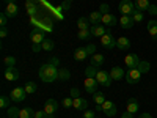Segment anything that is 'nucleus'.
<instances>
[{"mask_svg":"<svg viewBox=\"0 0 157 118\" xmlns=\"http://www.w3.org/2000/svg\"><path fill=\"white\" fill-rule=\"evenodd\" d=\"M109 74H110L112 81H121V79L126 76V71H123V68H120V66H115V68L110 69Z\"/></svg>","mask_w":157,"mask_h":118,"instance_id":"obj_14","label":"nucleus"},{"mask_svg":"<svg viewBox=\"0 0 157 118\" xmlns=\"http://www.w3.org/2000/svg\"><path fill=\"white\" fill-rule=\"evenodd\" d=\"M86 107H88V101L85 98H74V109L85 112Z\"/></svg>","mask_w":157,"mask_h":118,"instance_id":"obj_19","label":"nucleus"},{"mask_svg":"<svg viewBox=\"0 0 157 118\" xmlns=\"http://www.w3.org/2000/svg\"><path fill=\"white\" fill-rule=\"evenodd\" d=\"M8 35V30H6V27H2V30H0V38H5Z\"/></svg>","mask_w":157,"mask_h":118,"instance_id":"obj_50","label":"nucleus"},{"mask_svg":"<svg viewBox=\"0 0 157 118\" xmlns=\"http://www.w3.org/2000/svg\"><path fill=\"white\" fill-rule=\"evenodd\" d=\"M58 110V102L55 101V99H47L46 101V104H44V112L47 113V115H52V113H55Z\"/></svg>","mask_w":157,"mask_h":118,"instance_id":"obj_10","label":"nucleus"},{"mask_svg":"<svg viewBox=\"0 0 157 118\" xmlns=\"http://www.w3.org/2000/svg\"><path fill=\"white\" fill-rule=\"evenodd\" d=\"M86 52H88V55L96 54V46H94V44H88V46H86Z\"/></svg>","mask_w":157,"mask_h":118,"instance_id":"obj_41","label":"nucleus"},{"mask_svg":"<svg viewBox=\"0 0 157 118\" xmlns=\"http://www.w3.org/2000/svg\"><path fill=\"white\" fill-rule=\"evenodd\" d=\"M25 96H27V91H25V88H22V87L13 88L11 95H10L11 101H14V102H22V101L25 99Z\"/></svg>","mask_w":157,"mask_h":118,"instance_id":"obj_5","label":"nucleus"},{"mask_svg":"<svg viewBox=\"0 0 157 118\" xmlns=\"http://www.w3.org/2000/svg\"><path fill=\"white\" fill-rule=\"evenodd\" d=\"M41 46H43V50H46V52L54 50V41H52V39H44L41 43Z\"/></svg>","mask_w":157,"mask_h":118,"instance_id":"obj_30","label":"nucleus"},{"mask_svg":"<svg viewBox=\"0 0 157 118\" xmlns=\"http://www.w3.org/2000/svg\"><path fill=\"white\" fill-rule=\"evenodd\" d=\"M155 39H157V36H155Z\"/></svg>","mask_w":157,"mask_h":118,"instance_id":"obj_57","label":"nucleus"},{"mask_svg":"<svg viewBox=\"0 0 157 118\" xmlns=\"http://www.w3.org/2000/svg\"><path fill=\"white\" fill-rule=\"evenodd\" d=\"M61 104H63L64 109H71V107H74V99L72 98H64Z\"/></svg>","mask_w":157,"mask_h":118,"instance_id":"obj_38","label":"nucleus"},{"mask_svg":"<svg viewBox=\"0 0 157 118\" xmlns=\"http://www.w3.org/2000/svg\"><path fill=\"white\" fill-rule=\"evenodd\" d=\"M101 110L105 113L107 116H115L116 115V106H115V102H112L109 99H105V102L101 106Z\"/></svg>","mask_w":157,"mask_h":118,"instance_id":"obj_9","label":"nucleus"},{"mask_svg":"<svg viewBox=\"0 0 157 118\" xmlns=\"http://www.w3.org/2000/svg\"><path fill=\"white\" fill-rule=\"evenodd\" d=\"M58 77L61 79V81H68V79L71 77V73L68 69H58Z\"/></svg>","mask_w":157,"mask_h":118,"instance_id":"obj_36","label":"nucleus"},{"mask_svg":"<svg viewBox=\"0 0 157 118\" xmlns=\"http://www.w3.org/2000/svg\"><path fill=\"white\" fill-rule=\"evenodd\" d=\"M140 58L137 54H127L126 58H124V65L127 66V69H132V68H138V65H140Z\"/></svg>","mask_w":157,"mask_h":118,"instance_id":"obj_7","label":"nucleus"},{"mask_svg":"<svg viewBox=\"0 0 157 118\" xmlns=\"http://www.w3.org/2000/svg\"><path fill=\"white\" fill-rule=\"evenodd\" d=\"M104 25H105V27H115V25L118 24V22H120V21H118L113 14H110V13H107V14H102V21H101Z\"/></svg>","mask_w":157,"mask_h":118,"instance_id":"obj_13","label":"nucleus"},{"mask_svg":"<svg viewBox=\"0 0 157 118\" xmlns=\"http://www.w3.org/2000/svg\"><path fill=\"white\" fill-rule=\"evenodd\" d=\"M124 79H126V82H127V84H132V85H134V84H138V82H140V79H141V71H140L138 68L127 69Z\"/></svg>","mask_w":157,"mask_h":118,"instance_id":"obj_2","label":"nucleus"},{"mask_svg":"<svg viewBox=\"0 0 157 118\" xmlns=\"http://www.w3.org/2000/svg\"><path fill=\"white\" fill-rule=\"evenodd\" d=\"M148 13H149V14H152V16H155V14H157V6H155V5H149Z\"/></svg>","mask_w":157,"mask_h":118,"instance_id":"obj_47","label":"nucleus"},{"mask_svg":"<svg viewBox=\"0 0 157 118\" xmlns=\"http://www.w3.org/2000/svg\"><path fill=\"white\" fill-rule=\"evenodd\" d=\"M68 2H74V0H68Z\"/></svg>","mask_w":157,"mask_h":118,"instance_id":"obj_56","label":"nucleus"},{"mask_svg":"<svg viewBox=\"0 0 157 118\" xmlns=\"http://www.w3.org/2000/svg\"><path fill=\"white\" fill-rule=\"evenodd\" d=\"M104 65V55L102 54H93L91 55V66H101Z\"/></svg>","mask_w":157,"mask_h":118,"instance_id":"obj_23","label":"nucleus"},{"mask_svg":"<svg viewBox=\"0 0 157 118\" xmlns=\"http://www.w3.org/2000/svg\"><path fill=\"white\" fill-rule=\"evenodd\" d=\"M132 19H134V22H143V19H145V14H143V11L135 10V11L132 13Z\"/></svg>","mask_w":157,"mask_h":118,"instance_id":"obj_32","label":"nucleus"},{"mask_svg":"<svg viewBox=\"0 0 157 118\" xmlns=\"http://www.w3.org/2000/svg\"><path fill=\"white\" fill-rule=\"evenodd\" d=\"M98 74V68L96 66H88L85 69V77H96Z\"/></svg>","mask_w":157,"mask_h":118,"instance_id":"obj_33","label":"nucleus"},{"mask_svg":"<svg viewBox=\"0 0 157 118\" xmlns=\"http://www.w3.org/2000/svg\"><path fill=\"white\" fill-rule=\"evenodd\" d=\"M118 10H120L121 16L123 14L132 16V13L135 11V5H134V2H130V0H121L120 5H118Z\"/></svg>","mask_w":157,"mask_h":118,"instance_id":"obj_3","label":"nucleus"},{"mask_svg":"<svg viewBox=\"0 0 157 118\" xmlns=\"http://www.w3.org/2000/svg\"><path fill=\"white\" fill-rule=\"evenodd\" d=\"M109 10H110V8H109V5H107V3H102V5L99 6V11L102 13V14H107V13H110Z\"/></svg>","mask_w":157,"mask_h":118,"instance_id":"obj_42","label":"nucleus"},{"mask_svg":"<svg viewBox=\"0 0 157 118\" xmlns=\"http://www.w3.org/2000/svg\"><path fill=\"white\" fill-rule=\"evenodd\" d=\"M93 101H94L96 106H102V104L105 102V96H104V93H101V91H96L93 95Z\"/></svg>","mask_w":157,"mask_h":118,"instance_id":"obj_27","label":"nucleus"},{"mask_svg":"<svg viewBox=\"0 0 157 118\" xmlns=\"http://www.w3.org/2000/svg\"><path fill=\"white\" fill-rule=\"evenodd\" d=\"M6 112H8L10 118H19V115H21V109H17V107H8Z\"/></svg>","mask_w":157,"mask_h":118,"instance_id":"obj_29","label":"nucleus"},{"mask_svg":"<svg viewBox=\"0 0 157 118\" xmlns=\"http://www.w3.org/2000/svg\"><path fill=\"white\" fill-rule=\"evenodd\" d=\"M96 81H98L99 85H102V87H110V85H112L110 74L105 73V71H98V74H96Z\"/></svg>","mask_w":157,"mask_h":118,"instance_id":"obj_8","label":"nucleus"},{"mask_svg":"<svg viewBox=\"0 0 157 118\" xmlns=\"http://www.w3.org/2000/svg\"><path fill=\"white\" fill-rule=\"evenodd\" d=\"M30 39H32V43L33 44H41L43 41H44V33H43V30H39V29H35L32 33H30Z\"/></svg>","mask_w":157,"mask_h":118,"instance_id":"obj_12","label":"nucleus"},{"mask_svg":"<svg viewBox=\"0 0 157 118\" xmlns=\"http://www.w3.org/2000/svg\"><path fill=\"white\" fill-rule=\"evenodd\" d=\"M101 46L104 47V49H113V47H116V39H115V36L110 33V30H107V33L105 35H102L101 36Z\"/></svg>","mask_w":157,"mask_h":118,"instance_id":"obj_4","label":"nucleus"},{"mask_svg":"<svg viewBox=\"0 0 157 118\" xmlns=\"http://www.w3.org/2000/svg\"><path fill=\"white\" fill-rule=\"evenodd\" d=\"M33 52H39V50H43V46L41 44H33Z\"/></svg>","mask_w":157,"mask_h":118,"instance_id":"obj_51","label":"nucleus"},{"mask_svg":"<svg viewBox=\"0 0 157 118\" xmlns=\"http://www.w3.org/2000/svg\"><path fill=\"white\" fill-rule=\"evenodd\" d=\"M83 118H96V115H94L93 110H85L83 112Z\"/></svg>","mask_w":157,"mask_h":118,"instance_id":"obj_44","label":"nucleus"},{"mask_svg":"<svg viewBox=\"0 0 157 118\" xmlns=\"http://www.w3.org/2000/svg\"><path fill=\"white\" fill-rule=\"evenodd\" d=\"M126 110L130 112V113H135L138 110V101L135 98H129L127 99V106H126Z\"/></svg>","mask_w":157,"mask_h":118,"instance_id":"obj_22","label":"nucleus"},{"mask_svg":"<svg viewBox=\"0 0 157 118\" xmlns=\"http://www.w3.org/2000/svg\"><path fill=\"white\" fill-rule=\"evenodd\" d=\"M138 118H152V116H151L148 112H145V113H140V116H138Z\"/></svg>","mask_w":157,"mask_h":118,"instance_id":"obj_53","label":"nucleus"},{"mask_svg":"<svg viewBox=\"0 0 157 118\" xmlns=\"http://www.w3.org/2000/svg\"><path fill=\"white\" fill-rule=\"evenodd\" d=\"M116 47L120 50H127L130 47V39L126 38V36H120L116 39Z\"/></svg>","mask_w":157,"mask_h":118,"instance_id":"obj_17","label":"nucleus"},{"mask_svg":"<svg viewBox=\"0 0 157 118\" xmlns=\"http://www.w3.org/2000/svg\"><path fill=\"white\" fill-rule=\"evenodd\" d=\"M39 79H41L43 82H46V84H50V82H55L57 79H60L58 77V68L57 66H54V65H50L49 61L47 63H44L41 68H39Z\"/></svg>","mask_w":157,"mask_h":118,"instance_id":"obj_1","label":"nucleus"},{"mask_svg":"<svg viewBox=\"0 0 157 118\" xmlns=\"http://www.w3.org/2000/svg\"><path fill=\"white\" fill-rule=\"evenodd\" d=\"M85 91L86 93H91V95H94L96 91H98V85L99 82L96 81V77H85Z\"/></svg>","mask_w":157,"mask_h":118,"instance_id":"obj_6","label":"nucleus"},{"mask_svg":"<svg viewBox=\"0 0 157 118\" xmlns=\"http://www.w3.org/2000/svg\"><path fill=\"white\" fill-rule=\"evenodd\" d=\"M60 8H61V10H64V11H68V10L71 8V2H68V0H64V2L60 5Z\"/></svg>","mask_w":157,"mask_h":118,"instance_id":"obj_46","label":"nucleus"},{"mask_svg":"<svg viewBox=\"0 0 157 118\" xmlns=\"http://www.w3.org/2000/svg\"><path fill=\"white\" fill-rule=\"evenodd\" d=\"M17 13H19V8L16 3H8L6 5V10H5V14L8 18H16L17 16Z\"/></svg>","mask_w":157,"mask_h":118,"instance_id":"obj_20","label":"nucleus"},{"mask_svg":"<svg viewBox=\"0 0 157 118\" xmlns=\"http://www.w3.org/2000/svg\"><path fill=\"white\" fill-rule=\"evenodd\" d=\"M88 21H90L91 25H99V22L102 21V13H101L99 10H98V11H93V13L90 14Z\"/></svg>","mask_w":157,"mask_h":118,"instance_id":"obj_21","label":"nucleus"},{"mask_svg":"<svg viewBox=\"0 0 157 118\" xmlns=\"http://www.w3.org/2000/svg\"><path fill=\"white\" fill-rule=\"evenodd\" d=\"M27 13H29V16H35L36 14V5H32V6H29V10H27Z\"/></svg>","mask_w":157,"mask_h":118,"instance_id":"obj_43","label":"nucleus"},{"mask_svg":"<svg viewBox=\"0 0 157 118\" xmlns=\"http://www.w3.org/2000/svg\"><path fill=\"white\" fill-rule=\"evenodd\" d=\"M90 21L86 19V18H78V21H77V27H78V30H90L91 27H90Z\"/></svg>","mask_w":157,"mask_h":118,"instance_id":"obj_25","label":"nucleus"},{"mask_svg":"<svg viewBox=\"0 0 157 118\" xmlns=\"http://www.w3.org/2000/svg\"><path fill=\"white\" fill-rule=\"evenodd\" d=\"M138 69L141 71V74H145V73H148L149 69H151V65L148 63V61H140V65H138Z\"/></svg>","mask_w":157,"mask_h":118,"instance_id":"obj_34","label":"nucleus"},{"mask_svg":"<svg viewBox=\"0 0 157 118\" xmlns=\"http://www.w3.org/2000/svg\"><path fill=\"white\" fill-rule=\"evenodd\" d=\"M123 118H134V113H130V112L126 110V112L123 113Z\"/></svg>","mask_w":157,"mask_h":118,"instance_id":"obj_52","label":"nucleus"},{"mask_svg":"<svg viewBox=\"0 0 157 118\" xmlns=\"http://www.w3.org/2000/svg\"><path fill=\"white\" fill-rule=\"evenodd\" d=\"M49 63H50V65H54V66H58V63H60V60L54 57V58H50V60H49Z\"/></svg>","mask_w":157,"mask_h":118,"instance_id":"obj_49","label":"nucleus"},{"mask_svg":"<svg viewBox=\"0 0 157 118\" xmlns=\"http://www.w3.org/2000/svg\"><path fill=\"white\" fill-rule=\"evenodd\" d=\"M3 2L8 5V3H16V0H3Z\"/></svg>","mask_w":157,"mask_h":118,"instance_id":"obj_54","label":"nucleus"},{"mask_svg":"<svg viewBox=\"0 0 157 118\" xmlns=\"http://www.w3.org/2000/svg\"><path fill=\"white\" fill-rule=\"evenodd\" d=\"M77 36H78V39H88L90 36H93V35H91L90 30H78Z\"/></svg>","mask_w":157,"mask_h":118,"instance_id":"obj_37","label":"nucleus"},{"mask_svg":"<svg viewBox=\"0 0 157 118\" xmlns=\"http://www.w3.org/2000/svg\"><path fill=\"white\" fill-rule=\"evenodd\" d=\"M24 88H25V91H27V95H33L35 93V91H36V84L35 82H27V84H25L24 85Z\"/></svg>","mask_w":157,"mask_h":118,"instance_id":"obj_31","label":"nucleus"},{"mask_svg":"<svg viewBox=\"0 0 157 118\" xmlns=\"http://www.w3.org/2000/svg\"><path fill=\"white\" fill-rule=\"evenodd\" d=\"M88 57L90 55H88V52H86V47H77L75 52H74V60H77V61H83Z\"/></svg>","mask_w":157,"mask_h":118,"instance_id":"obj_15","label":"nucleus"},{"mask_svg":"<svg viewBox=\"0 0 157 118\" xmlns=\"http://www.w3.org/2000/svg\"><path fill=\"white\" fill-rule=\"evenodd\" d=\"M82 118H83V116H82Z\"/></svg>","mask_w":157,"mask_h":118,"instance_id":"obj_58","label":"nucleus"},{"mask_svg":"<svg viewBox=\"0 0 157 118\" xmlns=\"http://www.w3.org/2000/svg\"><path fill=\"white\" fill-rule=\"evenodd\" d=\"M19 118H35V110L30 109V107H25V109L21 110Z\"/></svg>","mask_w":157,"mask_h":118,"instance_id":"obj_28","label":"nucleus"},{"mask_svg":"<svg viewBox=\"0 0 157 118\" xmlns=\"http://www.w3.org/2000/svg\"><path fill=\"white\" fill-rule=\"evenodd\" d=\"M90 32H91V35H93V36H96V38L99 36V38H101L102 35H105V33H107V29L104 27V25L99 24V25H91Z\"/></svg>","mask_w":157,"mask_h":118,"instance_id":"obj_18","label":"nucleus"},{"mask_svg":"<svg viewBox=\"0 0 157 118\" xmlns=\"http://www.w3.org/2000/svg\"><path fill=\"white\" fill-rule=\"evenodd\" d=\"M3 63H5V66H6V68L14 66V65H16V58H14V57H6V58L3 60Z\"/></svg>","mask_w":157,"mask_h":118,"instance_id":"obj_39","label":"nucleus"},{"mask_svg":"<svg viewBox=\"0 0 157 118\" xmlns=\"http://www.w3.org/2000/svg\"><path fill=\"white\" fill-rule=\"evenodd\" d=\"M149 5V0H135V10L138 11H148Z\"/></svg>","mask_w":157,"mask_h":118,"instance_id":"obj_24","label":"nucleus"},{"mask_svg":"<svg viewBox=\"0 0 157 118\" xmlns=\"http://www.w3.org/2000/svg\"><path fill=\"white\" fill-rule=\"evenodd\" d=\"M78 95H80V93H78L77 88H71V96H72V98H80Z\"/></svg>","mask_w":157,"mask_h":118,"instance_id":"obj_48","label":"nucleus"},{"mask_svg":"<svg viewBox=\"0 0 157 118\" xmlns=\"http://www.w3.org/2000/svg\"><path fill=\"white\" fill-rule=\"evenodd\" d=\"M35 118H47V113L44 110H38L35 112Z\"/></svg>","mask_w":157,"mask_h":118,"instance_id":"obj_45","label":"nucleus"},{"mask_svg":"<svg viewBox=\"0 0 157 118\" xmlns=\"http://www.w3.org/2000/svg\"><path fill=\"white\" fill-rule=\"evenodd\" d=\"M6 24H8V16L5 14V13H2V16H0V25H2V27H6Z\"/></svg>","mask_w":157,"mask_h":118,"instance_id":"obj_40","label":"nucleus"},{"mask_svg":"<svg viewBox=\"0 0 157 118\" xmlns=\"http://www.w3.org/2000/svg\"><path fill=\"white\" fill-rule=\"evenodd\" d=\"M134 19H132V16H126V14H123L121 16V19H120V25H121V27L123 29H132L134 27Z\"/></svg>","mask_w":157,"mask_h":118,"instance_id":"obj_16","label":"nucleus"},{"mask_svg":"<svg viewBox=\"0 0 157 118\" xmlns=\"http://www.w3.org/2000/svg\"><path fill=\"white\" fill-rule=\"evenodd\" d=\"M148 33L152 36V38H155L157 36V21H148Z\"/></svg>","mask_w":157,"mask_h":118,"instance_id":"obj_26","label":"nucleus"},{"mask_svg":"<svg viewBox=\"0 0 157 118\" xmlns=\"http://www.w3.org/2000/svg\"><path fill=\"white\" fill-rule=\"evenodd\" d=\"M10 99L11 98H8V96H2V98H0V109L6 110L10 107Z\"/></svg>","mask_w":157,"mask_h":118,"instance_id":"obj_35","label":"nucleus"},{"mask_svg":"<svg viewBox=\"0 0 157 118\" xmlns=\"http://www.w3.org/2000/svg\"><path fill=\"white\" fill-rule=\"evenodd\" d=\"M47 118H55V115H54V113H52V115H47Z\"/></svg>","mask_w":157,"mask_h":118,"instance_id":"obj_55","label":"nucleus"},{"mask_svg":"<svg viewBox=\"0 0 157 118\" xmlns=\"http://www.w3.org/2000/svg\"><path fill=\"white\" fill-rule=\"evenodd\" d=\"M19 71L14 68V66H10V68H6L5 69V79L8 82H14V81H17L19 79Z\"/></svg>","mask_w":157,"mask_h":118,"instance_id":"obj_11","label":"nucleus"}]
</instances>
